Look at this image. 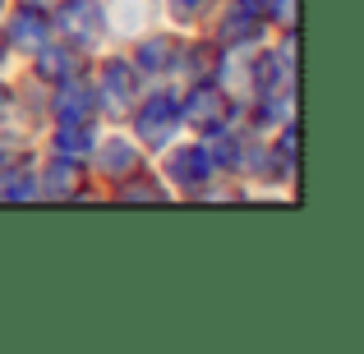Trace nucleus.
<instances>
[{
	"instance_id": "1",
	"label": "nucleus",
	"mask_w": 364,
	"mask_h": 354,
	"mask_svg": "<svg viewBox=\"0 0 364 354\" xmlns=\"http://www.w3.org/2000/svg\"><path fill=\"white\" fill-rule=\"evenodd\" d=\"M226 116H231V92L217 79H194V88L180 101V120L198 133H217V129H226Z\"/></svg>"
},
{
	"instance_id": "2",
	"label": "nucleus",
	"mask_w": 364,
	"mask_h": 354,
	"mask_svg": "<svg viewBox=\"0 0 364 354\" xmlns=\"http://www.w3.org/2000/svg\"><path fill=\"white\" fill-rule=\"evenodd\" d=\"M134 124H139V143H143V148H166L171 133L180 129V97H176V92H166V88L139 97Z\"/></svg>"
},
{
	"instance_id": "3",
	"label": "nucleus",
	"mask_w": 364,
	"mask_h": 354,
	"mask_svg": "<svg viewBox=\"0 0 364 354\" xmlns=\"http://www.w3.org/2000/svg\"><path fill=\"white\" fill-rule=\"evenodd\" d=\"M139 97H143V74H139V65L134 60H107L102 65V97H97V106H107L111 116H129L134 106H139Z\"/></svg>"
},
{
	"instance_id": "4",
	"label": "nucleus",
	"mask_w": 364,
	"mask_h": 354,
	"mask_svg": "<svg viewBox=\"0 0 364 354\" xmlns=\"http://www.w3.org/2000/svg\"><path fill=\"white\" fill-rule=\"evenodd\" d=\"M60 33L70 46L79 51H92L107 37V9L97 0H60Z\"/></svg>"
},
{
	"instance_id": "5",
	"label": "nucleus",
	"mask_w": 364,
	"mask_h": 354,
	"mask_svg": "<svg viewBox=\"0 0 364 354\" xmlns=\"http://www.w3.org/2000/svg\"><path fill=\"white\" fill-rule=\"evenodd\" d=\"M97 92L88 88V83L74 74V79L55 83V97H51V116L60 124H92V116H97Z\"/></svg>"
},
{
	"instance_id": "6",
	"label": "nucleus",
	"mask_w": 364,
	"mask_h": 354,
	"mask_svg": "<svg viewBox=\"0 0 364 354\" xmlns=\"http://www.w3.org/2000/svg\"><path fill=\"white\" fill-rule=\"evenodd\" d=\"M51 37V23H46V14H42V5H18L14 9V18H9V37L5 42L14 46V51H23V55H33L37 46Z\"/></svg>"
},
{
	"instance_id": "7",
	"label": "nucleus",
	"mask_w": 364,
	"mask_h": 354,
	"mask_svg": "<svg viewBox=\"0 0 364 354\" xmlns=\"http://www.w3.org/2000/svg\"><path fill=\"white\" fill-rule=\"evenodd\" d=\"M166 170L185 194H198L213 179V157H208V148H180V152H171Z\"/></svg>"
},
{
	"instance_id": "8",
	"label": "nucleus",
	"mask_w": 364,
	"mask_h": 354,
	"mask_svg": "<svg viewBox=\"0 0 364 354\" xmlns=\"http://www.w3.org/2000/svg\"><path fill=\"white\" fill-rule=\"evenodd\" d=\"M180 37H171V33H157V37H148V42H139V55H134V65H139V74H171V70H180Z\"/></svg>"
},
{
	"instance_id": "9",
	"label": "nucleus",
	"mask_w": 364,
	"mask_h": 354,
	"mask_svg": "<svg viewBox=\"0 0 364 354\" xmlns=\"http://www.w3.org/2000/svg\"><path fill=\"white\" fill-rule=\"evenodd\" d=\"M258 37H263V18H254L249 9L235 5L231 14L222 18V28H217V46L222 51H235V46H254Z\"/></svg>"
},
{
	"instance_id": "10",
	"label": "nucleus",
	"mask_w": 364,
	"mask_h": 354,
	"mask_svg": "<svg viewBox=\"0 0 364 354\" xmlns=\"http://www.w3.org/2000/svg\"><path fill=\"white\" fill-rule=\"evenodd\" d=\"M74 74H79V51H74L70 42L65 46H51V42L37 46V79L65 83V79H74Z\"/></svg>"
},
{
	"instance_id": "11",
	"label": "nucleus",
	"mask_w": 364,
	"mask_h": 354,
	"mask_svg": "<svg viewBox=\"0 0 364 354\" xmlns=\"http://www.w3.org/2000/svg\"><path fill=\"white\" fill-rule=\"evenodd\" d=\"M97 166L107 179H129L134 170H143V152L124 138H107V148L97 152Z\"/></svg>"
},
{
	"instance_id": "12",
	"label": "nucleus",
	"mask_w": 364,
	"mask_h": 354,
	"mask_svg": "<svg viewBox=\"0 0 364 354\" xmlns=\"http://www.w3.org/2000/svg\"><path fill=\"white\" fill-rule=\"evenodd\" d=\"M37 189H42L46 198H79L83 194V170H79V161L55 157L51 166H46V179Z\"/></svg>"
},
{
	"instance_id": "13",
	"label": "nucleus",
	"mask_w": 364,
	"mask_h": 354,
	"mask_svg": "<svg viewBox=\"0 0 364 354\" xmlns=\"http://www.w3.org/2000/svg\"><path fill=\"white\" fill-rule=\"evenodd\" d=\"M37 194H42V189H37L33 166H9L5 175H0V198H5V203H33Z\"/></svg>"
},
{
	"instance_id": "14",
	"label": "nucleus",
	"mask_w": 364,
	"mask_h": 354,
	"mask_svg": "<svg viewBox=\"0 0 364 354\" xmlns=\"http://www.w3.org/2000/svg\"><path fill=\"white\" fill-rule=\"evenodd\" d=\"M286 55H277V51H258V60H249V88H258V92H267V88H277L282 83V74H286Z\"/></svg>"
},
{
	"instance_id": "15",
	"label": "nucleus",
	"mask_w": 364,
	"mask_h": 354,
	"mask_svg": "<svg viewBox=\"0 0 364 354\" xmlns=\"http://www.w3.org/2000/svg\"><path fill=\"white\" fill-rule=\"evenodd\" d=\"M51 148H55V157H70V161L88 157L92 152V124H60Z\"/></svg>"
},
{
	"instance_id": "16",
	"label": "nucleus",
	"mask_w": 364,
	"mask_h": 354,
	"mask_svg": "<svg viewBox=\"0 0 364 354\" xmlns=\"http://www.w3.org/2000/svg\"><path fill=\"white\" fill-rule=\"evenodd\" d=\"M208 157H213V170H240V157H245V143L235 138V133L217 129V133H213V148H208Z\"/></svg>"
},
{
	"instance_id": "17",
	"label": "nucleus",
	"mask_w": 364,
	"mask_h": 354,
	"mask_svg": "<svg viewBox=\"0 0 364 354\" xmlns=\"http://www.w3.org/2000/svg\"><path fill=\"white\" fill-rule=\"evenodd\" d=\"M148 14H152V0H116V5L107 9V18L120 33H134L139 23H148Z\"/></svg>"
},
{
	"instance_id": "18",
	"label": "nucleus",
	"mask_w": 364,
	"mask_h": 354,
	"mask_svg": "<svg viewBox=\"0 0 364 354\" xmlns=\"http://www.w3.org/2000/svg\"><path fill=\"white\" fill-rule=\"evenodd\" d=\"M116 198H124V203H139V198H152V203H161V198H166V189H161L157 179H148L143 170H134L129 179H120Z\"/></svg>"
},
{
	"instance_id": "19",
	"label": "nucleus",
	"mask_w": 364,
	"mask_h": 354,
	"mask_svg": "<svg viewBox=\"0 0 364 354\" xmlns=\"http://www.w3.org/2000/svg\"><path fill=\"white\" fill-rule=\"evenodd\" d=\"M208 5H213V0H171V14H176L180 23H198V18L208 14Z\"/></svg>"
},
{
	"instance_id": "20",
	"label": "nucleus",
	"mask_w": 364,
	"mask_h": 354,
	"mask_svg": "<svg viewBox=\"0 0 364 354\" xmlns=\"http://www.w3.org/2000/svg\"><path fill=\"white\" fill-rule=\"evenodd\" d=\"M272 5H277V0H240V9H249V14L263 18V23L272 18Z\"/></svg>"
},
{
	"instance_id": "21",
	"label": "nucleus",
	"mask_w": 364,
	"mask_h": 354,
	"mask_svg": "<svg viewBox=\"0 0 364 354\" xmlns=\"http://www.w3.org/2000/svg\"><path fill=\"white\" fill-rule=\"evenodd\" d=\"M9 106H14V92H9V88H5V83H0V120H5V116H9Z\"/></svg>"
},
{
	"instance_id": "22",
	"label": "nucleus",
	"mask_w": 364,
	"mask_h": 354,
	"mask_svg": "<svg viewBox=\"0 0 364 354\" xmlns=\"http://www.w3.org/2000/svg\"><path fill=\"white\" fill-rule=\"evenodd\" d=\"M5 51H9V42H5V28H0V60H5Z\"/></svg>"
},
{
	"instance_id": "23",
	"label": "nucleus",
	"mask_w": 364,
	"mask_h": 354,
	"mask_svg": "<svg viewBox=\"0 0 364 354\" xmlns=\"http://www.w3.org/2000/svg\"><path fill=\"white\" fill-rule=\"evenodd\" d=\"M28 5H46V0H28Z\"/></svg>"
}]
</instances>
